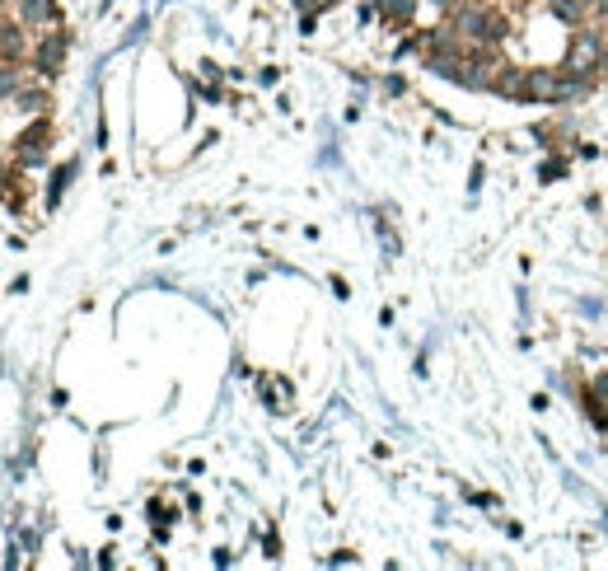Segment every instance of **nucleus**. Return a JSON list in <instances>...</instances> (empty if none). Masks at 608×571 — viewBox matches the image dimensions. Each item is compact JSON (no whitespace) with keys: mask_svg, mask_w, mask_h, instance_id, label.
Listing matches in <instances>:
<instances>
[{"mask_svg":"<svg viewBox=\"0 0 608 571\" xmlns=\"http://www.w3.org/2000/svg\"><path fill=\"white\" fill-rule=\"evenodd\" d=\"M575 5L585 10V14H594V10H599V0H575Z\"/></svg>","mask_w":608,"mask_h":571,"instance_id":"nucleus-16","label":"nucleus"},{"mask_svg":"<svg viewBox=\"0 0 608 571\" xmlns=\"http://www.w3.org/2000/svg\"><path fill=\"white\" fill-rule=\"evenodd\" d=\"M594 90L590 75H575V71H557V85H552V99L547 103H575Z\"/></svg>","mask_w":608,"mask_h":571,"instance_id":"nucleus-4","label":"nucleus"},{"mask_svg":"<svg viewBox=\"0 0 608 571\" xmlns=\"http://www.w3.org/2000/svg\"><path fill=\"white\" fill-rule=\"evenodd\" d=\"M599 52H603V38L599 29H580L571 33V52H566V66L562 71H575V75H590V66H599Z\"/></svg>","mask_w":608,"mask_h":571,"instance_id":"nucleus-1","label":"nucleus"},{"mask_svg":"<svg viewBox=\"0 0 608 571\" xmlns=\"http://www.w3.org/2000/svg\"><path fill=\"white\" fill-rule=\"evenodd\" d=\"M562 169H566L562 159H552V165H543V178H562Z\"/></svg>","mask_w":608,"mask_h":571,"instance_id":"nucleus-15","label":"nucleus"},{"mask_svg":"<svg viewBox=\"0 0 608 571\" xmlns=\"http://www.w3.org/2000/svg\"><path fill=\"white\" fill-rule=\"evenodd\" d=\"M594 14H603V19H608V0H599V10H594Z\"/></svg>","mask_w":608,"mask_h":571,"instance_id":"nucleus-18","label":"nucleus"},{"mask_svg":"<svg viewBox=\"0 0 608 571\" xmlns=\"http://www.w3.org/2000/svg\"><path fill=\"white\" fill-rule=\"evenodd\" d=\"M24 47H29V43H24V33L14 29V24H5V29H0V62H19Z\"/></svg>","mask_w":608,"mask_h":571,"instance_id":"nucleus-10","label":"nucleus"},{"mask_svg":"<svg viewBox=\"0 0 608 571\" xmlns=\"http://www.w3.org/2000/svg\"><path fill=\"white\" fill-rule=\"evenodd\" d=\"M62 62H66V33L57 29V33H47V38L33 47V66H38V75H57Z\"/></svg>","mask_w":608,"mask_h":571,"instance_id":"nucleus-3","label":"nucleus"},{"mask_svg":"<svg viewBox=\"0 0 608 571\" xmlns=\"http://www.w3.org/2000/svg\"><path fill=\"white\" fill-rule=\"evenodd\" d=\"M19 108H24V113H43V108H47V94H43V90L19 94Z\"/></svg>","mask_w":608,"mask_h":571,"instance_id":"nucleus-14","label":"nucleus"},{"mask_svg":"<svg viewBox=\"0 0 608 571\" xmlns=\"http://www.w3.org/2000/svg\"><path fill=\"white\" fill-rule=\"evenodd\" d=\"M547 14H557L562 24H571V29H580V24H585V10H580L575 0H547Z\"/></svg>","mask_w":608,"mask_h":571,"instance_id":"nucleus-11","label":"nucleus"},{"mask_svg":"<svg viewBox=\"0 0 608 571\" xmlns=\"http://www.w3.org/2000/svg\"><path fill=\"white\" fill-rule=\"evenodd\" d=\"M14 90H19V71H14V62H0V99L14 94Z\"/></svg>","mask_w":608,"mask_h":571,"instance_id":"nucleus-12","label":"nucleus"},{"mask_svg":"<svg viewBox=\"0 0 608 571\" xmlns=\"http://www.w3.org/2000/svg\"><path fill=\"white\" fill-rule=\"evenodd\" d=\"M47 136H52V122L43 118V122H33L29 131H24L19 136V146H14V165H43V159H47Z\"/></svg>","mask_w":608,"mask_h":571,"instance_id":"nucleus-2","label":"nucleus"},{"mask_svg":"<svg viewBox=\"0 0 608 571\" xmlns=\"http://www.w3.org/2000/svg\"><path fill=\"white\" fill-rule=\"evenodd\" d=\"M585 413L594 417V426H603V431H608V375H594V379H590Z\"/></svg>","mask_w":608,"mask_h":571,"instance_id":"nucleus-6","label":"nucleus"},{"mask_svg":"<svg viewBox=\"0 0 608 571\" xmlns=\"http://www.w3.org/2000/svg\"><path fill=\"white\" fill-rule=\"evenodd\" d=\"M599 75H608V47L599 52Z\"/></svg>","mask_w":608,"mask_h":571,"instance_id":"nucleus-17","label":"nucleus"},{"mask_svg":"<svg viewBox=\"0 0 608 571\" xmlns=\"http://www.w3.org/2000/svg\"><path fill=\"white\" fill-rule=\"evenodd\" d=\"M552 85H557V71H547V66L524 71V99L519 103H547L552 99Z\"/></svg>","mask_w":608,"mask_h":571,"instance_id":"nucleus-5","label":"nucleus"},{"mask_svg":"<svg viewBox=\"0 0 608 571\" xmlns=\"http://www.w3.org/2000/svg\"><path fill=\"white\" fill-rule=\"evenodd\" d=\"M491 94H501V99H524V66H501V71H496V80H491Z\"/></svg>","mask_w":608,"mask_h":571,"instance_id":"nucleus-7","label":"nucleus"},{"mask_svg":"<svg viewBox=\"0 0 608 571\" xmlns=\"http://www.w3.org/2000/svg\"><path fill=\"white\" fill-rule=\"evenodd\" d=\"M71 174H75V165H66V169L57 174V183H52V187H47V202H52V206H57V202H62V193H66V183H71Z\"/></svg>","mask_w":608,"mask_h":571,"instance_id":"nucleus-13","label":"nucleus"},{"mask_svg":"<svg viewBox=\"0 0 608 571\" xmlns=\"http://www.w3.org/2000/svg\"><path fill=\"white\" fill-rule=\"evenodd\" d=\"M14 14H19V24H52L57 5L52 0H14Z\"/></svg>","mask_w":608,"mask_h":571,"instance_id":"nucleus-8","label":"nucleus"},{"mask_svg":"<svg viewBox=\"0 0 608 571\" xmlns=\"http://www.w3.org/2000/svg\"><path fill=\"white\" fill-rule=\"evenodd\" d=\"M379 14L394 24V29H403V24H412V14H417V0H375Z\"/></svg>","mask_w":608,"mask_h":571,"instance_id":"nucleus-9","label":"nucleus"}]
</instances>
